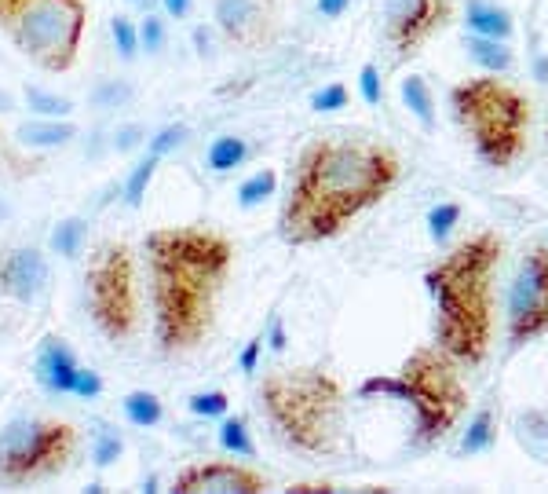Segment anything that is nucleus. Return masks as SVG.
<instances>
[{"label": "nucleus", "mask_w": 548, "mask_h": 494, "mask_svg": "<svg viewBox=\"0 0 548 494\" xmlns=\"http://www.w3.org/2000/svg\"><path fill=\"white\" fill-rule=\"evenodd\" d=\"M402 180L399 151L362 132H326L300 147L278 213L285 246L307 249L337 238L351 220L380 205Z\"/></svg>", "instance_id": "1"}, {"label": "nucleus", "mask_w": 548, "mask_h": 494, "mask_svg": "<svg viewBox=\"0 0 548 494\" xmlns=\"http://www.w3.org/2000/svg\"><path fill=\"white\" fill-rule=\"evenodd\" d=\"M150 312L161 355H187L209 341L234 271V242L205 224H165L143 238Z\"/></svg>", "instance_id": "2"}, {"label": "nucleus", "mask_w": 548, "mask_h": 494, "mask_svg": "<svg viewBox=\"0 0 548 494\" xmlns=\"http://www.w3.org/2000/svg\"><path fill=\"white\" fill-rule=\"evenodd\" d=\"M505 264V238L494 227L472 231L428 264L424 290L432 297L435 344L464 370L490 359L497 337V275Z\"/></svg>", "instance_id": "3"}, {"label": "nucleus", "mask_w": 548, "mask_h": 494, "mask_svg": "<svg viewBox=\"0 0 548 494\" xmlns=\"http://www.w3.org/2000/svg\"><path fill=\"white\" fill-rule=\"evenodd\" d=\"M260 414L274 440L307 458H329L344 447L348 432V388L326 366H282L264 374Z\"/></svg>", "instance_id": "4"}, {"label": "nucleus", "mask_w": 548, "mask_h": 494, "mask_svg": "<svg viewBox=\"0 0 548 494\" xmlns=\"http://www.w3.org/2000/svg\"><path fill=\"white\" fill-rule=\"evenodd\" d=\"M362 399L384 396L410 410L413 421V447L432 451L461 425L468 414V385L464 366L454 355H446L439 344H421L399 363L395 374H373L359 385Z\"/></svg>", "instance_id": "5"}, {"label": "nucleus", "mask_w": 548, "mask_h": 494, "mask_svg": "<svg viewBox=\"0 0 548 494\" xmlns=\"http://www.w3.org/2000/svg\"><path fill=\"white\" fill-rule=\"evenodd\" d=\"M450 114L486 169H512L527 154L534 103L505 74L457 81L450 88Z\"/></svg>", "instance_id": "6"}, {"label": "nucleus", "mask_w": 548, "mask_h": 494, "mask_svg": "<svg viewBox=\"0 0 548 494\" xmlns=\"http://www.w3.org/2000/svg\"><path fill=\"white\" fill-rule=\"evenodd\" d=\"M22 59L44 74H66L77 66L88 30L85 0H19L0 22Z\"/></svg>", "instance_id": "7"}, {"label": "nucleus", "mask_w": 548, "mask_h": 494, "mask_svg": "<svg viewBox=\"0 0 548 494\" xmlns=\"http://www.w3.org/2000/svg\"><path fill=\"white\" fill-rule=\"evenodd\" d=\"M81 454V432L70 421L22 414L0 429V487H30L66 473Z\"/></svg>", "instance_id": "8"}, {"label": "nucleus", "mask_w": 548, "mask_h": 494, "mask_svg": "<svg viewBox=\"0 0 548 494\" xmlns=\"http://www.w3.org/2000/svg\"><path fill=\"white\" fill-rule=\"evenodd\" d=\"M85 304L95 330L110 344H125L139 333V279L136 253L128 242H99L88 257Z\"/></svg>", "instance_id": "9"}, {"label": "nucleus", "mask_w": 548, "mask_h": 494, "mask_svg": "<svg viewBox=\"0 0 548 494\" xmlns=\"http://www.w3.org/2000/svg\"><path fill=\"white\" fill-rule=\"evenodd\" d=\"M548 337V242H534L519 253L505 290V348H519Z\"/></svg>", "instance_id": "10"}, {"label": "nucleus", "mask_w": 548, "mask_h": 494, "mask_svg": "<svg viewBox=\"0 0 548 494\" xmlns=\"http://www.w3.org/2000/svg\"><path fill=\"white\" fill-rule=\"evenodd\" d=\"M457 19V0H384L380 22H384V44L395 59L406 63L424 52V44L435 33H443Z\"/></svg>", "instance_id": "11"}, {"label": "nucleus", "mask_w": 548, "mask_h": 494, "mask_svg": "<svg viewBox=\"0 0 548 494\" xmlns=\"http://www.w3.org/2000/svg\"><path fill=\"white\" fill-rule=\"evenodd\" d=\"M212 26L231 48L267 52L282 41V0H212Z\"/></svg>", "instance_id": "12"}, {"label": "nucleus", "mask_w": 548, "mask_h": 494, "mask_svg": "<svg viewBox=\"0 0 548 494\" xmlns=\"http://www.w3.org/2000/svg\"><path fill=\"white\" fill-rule=\"evenodd\" d=\"M271 487L260 469L231 458H205L176 473L172 491L176 494H264Z\"/></svg>", "instance_id": "13"}, {"label": "nucleus", "mask_w": 548, "mask_h": 494, "mask_svg": "<svg viewBox=\"0 0 548 494\" xmlns=\"http://www.w3.org/2000/svg\"><path fill=\"white\" fill-rule=\"evenodd\" d=\"M52 282V268L37 246H8L0 249V293L8 301L30 304L37 301Z\"/></svg>", "instance_id": "14"}, {"label": "nucleus", "mask_w": 548, "mask_h": 494, "mask_svg": "<svg viewBox=\"0 0 548 494\" xmlns=\"http://www.w3.org/2000/svg\"><path fill=\"white\" fill-rule=\"evenodd\" d=\"M77 355L70 352V344L63 337H44L37 348V381H41L52 396H70L77 381Z\"/></svg>", "instance_id": "15"}, {"label": "nucleus", "mask_w": 548, "mask_h": 494, "mask_svg": "<svg viewBox=\"0 0 548 494\" xmlns=\"http://www.w3.org/2000/svg\"><path fill=\"white\" fill-rule=\"evenodd\" d=\"M464 30L479 33V37H497V41H512L516 19L505 4L497 0H468L464 4Z\"/></svg>", "instance_id": "16"}, {"label": "nucleus", "mask_w": 548, "mask_h": 494, "mask_svg": "<svg viewBox=\"0 0 548 494\" xmlns=\"http://www.w3.org/2000/svg\"><path fill=\"white\" fill-rule=\"evenodd\" d=\"M464 52L475 66H483V74H512L516 70V52L508 41H497V37H479V33H468L464 37Z\"/></svg>", "instance_id": "17"}, {"label": "nucleus", "mask_w": 548, "mask_h": 494, "mask_svg": "<svg viewBox=\"0 0 548 494\" xmlns=\"http://www.w3.org/2000/svg\"><path fill=\"white\" fill-rule=\"evenodd\" d=\"M497 425H501V410L497 403H486L468 418V429L461 432V443H457V454H483L497 443Z\"/></svg>", "instance_id": "18"}, {"label": "nucleus", "mask_w": 548, "mask_h": 494, "mask_svg": "<svg viewBox=\"0 0 548 494\" xmlns=\"http://www.w3.org/2000/svg\"><path fill=\"white\" fill-rule=\"evenodd\" d=\"M399 96H402V107L421 121V129L435 132V92H432V85H428L421 74H410L399 81Z\"/></svg>", "instance_id": "19"}, {"label": "nucleus", "mask_w": 548, "mask_h": 494, "mask_svg": "<svg viewBox=\"0 0 548 494\" xmlns=\"http://www.w3.org/2000/svg\"><path fill=\"white\" fill-rule=\"evenodd\" d=\"M77 136V129L70 121H59V118H44V121H30V125H22L19 129V143L22 147H63Z\"/></svg>", "instance_id": "20"}, {"label": "nucleus", "mask_w": 548, "mask_h": 494, "mask_svg": "<svg viewBox=\"0 0 548 494\" xmlns=\"http://www.w3.org/2000/svg\"><path fill=\"white\" fill-rule=\"evenodd\" d=\"M121 410H125V418L136 425V429H154L161 418H165V407H161V399L154 396V392H147V388H136V392H128L125 403H121Z\"/></svg>", "instance_id": "21"}, {"label": "nucleus", "mask_w": 548, "mask_h": 494, "mask_svg": "<svg viewBox=\"0 0 548 494\" xmlns=\"http://www.w3.org/2000/svg\"><path fill=\"white\" fill-rule=\"evenodd\" d=\"M516 436H519V443L534 454V458L545 462L548 458V414L545 410H527V414H519Z\"/></svg>", "instance_id": "22"}, {"label": "nucleus", "mask_w": 548, "mask_h": 494, "mask_svg": "<svg viewBox=\"0 0 548 494\" xmlns=\"http://www.w3.org/2000/svg\"><path fill=\"white\" fill-rule=\"evenodd\" d=\"M249 158V143L242 136H216L209 143V154H205V162H209L212 172H231Z\"/></svg>", "instance_id": "23"}, {"label": "nucleus", "mask_w": 548, "mask_h": 494, "mask_svg": "<svg viewBox=\"0 0 548 494\" xmlns=\"http://www.w3.org/2000/svg\"><path fill=\"white\" fill-rule=\"evenodd\" d=\"M85 235H88L85 216H66V220L55 224L52 238H48V246H52V253H59V257H77L81 246H85Z\"/></svg>", "instance_id": "24"}, {"label": "nucleus", "mask_w": 548, "mask_h": 494, "mask_svg": "<svg viewBox=\"0 0 548 494\" xmlns=\"http://www.w3.org/2000/svg\"><path fill=\"white\" fill-rule=\"evenodd\" d=\"M220 447L234 458H256V443H253V432L245 425L242 414L227 418L223 414V425H220Z\"/></svg>", "instance_id": "25"}, {"label": "nucleus", "mask_w": 548, "mask_h": 494, "mask_svg": "<svg viewBox=\"0 0 548 494\" xmlns=\"http://www.w3.org/2000/svg\"><path fill=\"white\" fill-rule=\"evenodd\" d=\"M274 191H278V172L256 169L253 176L242 180V187H238V205H242V209H256L260 202L274 198Z\"/></svg>", "instance_id": "26"}, {"label": "nucleus", "mask_w": 548, "mask_h": 494, "mask_svg": "<svg viewBox=\"0 0 548 494\" xmlns=\"http://www.w3.org/2000/svg\"><path fill=\"white\" fill-rule=\"evenodd\" d=\"M158 165H161V158H158V154H150V151L139 158L136 169L128 172V180H125V205H132V209H136V205L147 198V187H150V180H154Z\"/></svg>", "instance_id": "27"}, {"label": "nucleus", "mask_w": 548, "mask_h": 494, "mask_svg": "<svg viewBox=\"0 0 548 494\" xmlns=\"http://www.w3.org/2000/svg\"><path fill=\"white\" fill-rule=\"evenodd\" d=\"M0 169L8 172V176H15V180H26V176H33V172L41 169L33 158H26V154L15 147V140H8L4 125H0Z\"/></svg>", "instance_id": "28"}, {"label": "nucleus", "mask_w": 548, "mask_h": 494, "mask_svg": "<svg viewBox=\"0 0 548 494\" xmlns=\"http://www.w3.org/2000/svg\"><path fill=\"white\" fill-rule=\"evenodd\" d=\"M461 205L457 202H439L428 209V235L432 242H446V238L454 235V227L461 224Z\"/></svg>", "instance_id": "29"}, {"label": "nucleus", "mask_w": 548, "mask_h": 494, "mask_svg": "<svg viewBox=\"0 0 548 494\" xmlns=\"http://www.w3.org/2000/svg\"><path fill=\"white\" fill-rule=\"evenodd\" d=\"M169 41V26L158 11H143V22H139V48L147 55H158Z\"/></svg>", "instance_id": "30"}, {"label": "nucleus", "mask_w": 548, "mask_h": 494, "mask_svg": "<svg viewBox=\"0 0 548 494\" xmlns=\"http://www.w3.org/2000/svg\"><path fill=\"white\" fill-rule=\"evenodd\" d=\"M110 37H114V48L125 63H132L139 55V26L128 19V15H117V19L110 22Z\"/></svg>", "instance_id": "31"}, {"label": "nucleus", "mask_w": 548, "mask_h": 494, "mask_svg": "<svg viewBox=\"0 0 548 494\" xmlns=\"http://www.w3.org/2000/svg\"><path fill=\"white\" fill-rule=\"evenodd\" d=\"M26 103H30V110H37L41 118H66L70 110H74V103L66 96H55V92H44V88H26Z\"/></svg>", "instance_id": "32"}, {"label": "nucleus", "mask_w": 548, "mask_h": 494, "mask_svg": "<svg viewBox=\"0 0 548 494\" xmlns=\"http://www.w3.org/2000/svg\"><path fill=\"white\" fill-rule=\"evenodd\" d=\"M187 407L194 418H223L227 407H231V399H227V392L212 388V392H194V396L187 399Z\"/></svg>", "instance_id": "33"}, {"label": "nucleus", "mask_w": 548, "mask_h": 494, "mask_svg": "<svg viewBox=\"0 0 548 494\" xmlns=\"http://www.w3.org/2000/svg\"><path fill=\"white\" fill-rule=\"evenodd\" d=\"M348 99H351V92L344 81H329L326 88H318L315 96H311V110H315V114H333V110L348 107Z\"/></svg>", "instance_id": "34"}, {"label": "nucleus", "mask_w": 548, "mask_h": 494, "mask_svg": "<svg viewBox=\"0 0 548 494\" xmlns=\"http://www.w3.org/2000/svg\"><path fill=\"white\" fill-rule=\"evenodd\" d=\"M183 140H187V125H180V121H176V125H165V129H158L154 136H150V140H147V151L158 154L161 162H165V158H169V154L176 151V147H180Z\"/></svg>", "instance_id": "35"}, {"label": "nucleus", "mask_w": 548, "mask_h": 494, "mask_svg": "<svg viewBox=\"0 0 548 494\" xmlns=\"http://www.w3.org/2000/svg\"><path fill=\"white\" fill-rule=\"evenodd\" d=\"M121 451H125V440H121L114 429H103L92 443V462L99 465V469H106V465H114L117 458H121Z\"/></svg>", "instance_id": "36"}, {"label": "nucleus", "mask_w": 548, "mask_h": 494, "mask_svg": "<svg viewBox=\"0 0 548 494\" xmlns=\"http://www.w3.org/2000/svg\"><path fill=\"white\" fill-rule=\"evenodd\" d=\"M359 96L366 107H380V99H384V88H380V70L377 63H366L359 70Z\"/></svg>", "instance_id": "37"}, {"label": "nucleus", "mask_w": 548, "mask_h": 494, "mask_svg": "<svg viewBox=\"0 0 548 494\" xmlns=\"http://www.w3.org/2000/svg\"><path fill=\"white\" fill-rule=\"evenodd\" d=\"M92 99L99 103V107H121V103L132 99V85H128V81H99Z\"/></svg>", "instance_id": "38"}, {"label": "nucleus", "mask_w": 548, "mask_h": 494, "mask_svg": "<svg viewBox=\"0 0 548 494\" xmlns=\"http://www.w3.org/2000/svg\"><path fill=\"white\" fill-rule=\"evenodd\" d=\"M139 143H147V129H143V125H121V129L114 132V151L117 154L136 151Z\"/></svg>", "instance_id": "39"}, {"label": "nucleus", "mask_w": 548, "mask_h": 494, "mask_svg": "<svg viewBox=\"0 0 548 494\" xmlns=\"http://www.w3.org/2000/svg\"><path fill=\"white\" fill-rule=\"evenodd\" d=\"M99 392H103V377L95 374V370H85V366H81V370H77V381H74V392H70V396L95 399Z\"/></svg>", "instance_id": "40"}, {"label": "nucleus", "mask_w": 548, "mask_h": 494, "mask_svg": "<svg viewBox=\"0 0 548 494\" xmlns=\"http://www.w3.org/2000/svg\"><path fill=\"white\" fill-rule=\"evenodd\" d=\"M260 352H264V333H256L253 341H249L242 348V355H238V366H242V374H256V366H260Z\"/></svg>", "instance_id": "41"}, {"label": "nucleus", "mask_w": 548, "mask_h": 494, "mask_svg": "<svg viewBox=\"0 0 548 494\" xmlns=\"http://www.w3.org/2000/svg\"><path fill=\"white\" fill-rule=\"evenodd\" d=\"M264 344H271V352H285V344H289L285 341V323L278 319V315L271 319V330H267Z\"/></svg>", "instance_id": "42"}, {"label": "nucleus", "mask_w": 548, "mask_h": 494, "mask_svg": "<svg viewBox=\"0 0 548 494\" xmlns=\"http://www.w3.org/2000/svg\"><path fill=\"white\" fill-rule=\"evenodd\" d=\"M161 8H165V15L169 19H187L190 8H194V0H158Z\"/></svg>", "instance_id": "43"}, {"label": "nucleus", "mask_w": 548, "mask_h": 494, "mask_svg": "<svg viewBox=\"0 0 548 494\" xmlns=\"http://www.w3.org/2000/svg\"><path fill=\"white\" fill-rule=\"evenodd\" d=\"M351 0H318V15L322 19H340L344 11H348Z\"/></svg>", "instance_id": "44"}, {"label": "nucleus", "mask_w": 548, "mask_h": 494, "mask_svg": "<svg viewBox=\"0 0 548 494\" xmlns=\"http://www.w3.org/2000/svg\"><path fill=\"white\" fill-rule=\"evenodd\" d=\"M289 491H293V494H311V491H337V484H326V480H322V484H293V487H289Z\"/></svg>", "instance_id": "45"}, {"label": "nucleus", "mask_w": 548, "mask_h": 494, "mask_svg": "<svg viewBox=\"0 0 548 494\" xmlns=\"http://www.w3.org/2000/svg\"><path fill=\"white\" fill-rule=\"evenodd\" d=\"M194 44H198V55H201V59H205V55H212L209 52V30H201V26H198V30H194Z\"/></svg>", "instance_id": "46"}, {"label": "nucleus", "mask_w": 548, "mask_h": 494, "mask_svg": "<svg viewBox=\"0 0 548 494\" xmlns=\"http://www.w3.org/2000/svg\"><path fill=\"white\" fill-rule=\"evenodd\" d=\"M128 8H136V11H154V4H158V0H125Z\"/></svg>", "instance_id": "47"}, {"label": "nucleus", "mask_w": 548, "mask_h": 494, "mask_svg": "<svg viewBox=\"0 0 548 494\" xmlns=\"http://www.w3.org/2000/svg\"><path fill=\"white\" fill-rule=\"evenodd\" d=\"M15 4H19V0H0V22H4V15H8Z\"/></svg>", "instance_id": "48"}, {"label": "nucleus", "mask_w": 548, "mask_h": 494, "mask_svg": "<svg viewBox=\"0 0 548 494\" xmlns=\"http://www.w3.org/2000/svg\"><path fill=\"white\" fill-rule=\"evenodd\" d=\"M4 216H8V205H4V202H0V220H4Z\"/></svg>", "instance_id": "49"}]
</instances>
